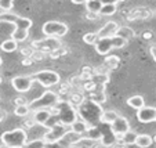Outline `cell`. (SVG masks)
Here are the masks:
<instances>
[{"label": "cell", "mask_w": 156, "mask_h": 148, "mask_svg": "<svg viewBox=\"0 0 156 148\" xmlns=\"http://www.w3.org/2000/svg\"><path fill=\"white\" fill-rule=\"evenodd\" d=\"M0 22H9L15 27L14 32L11 33V39H14L17 43L27 40L28 32L32 28L33 22L32 20L27 17H21V15L15 14V13H2L0 14Z\"/></svg>", "instance_id": "obj_1"}, {"label": "cell", "mask_w": 156, "mask_h": 148, "mask_svg": "<svg viewBox=\"0 0 156 148\" xmlns=\"http://www.w3.org/2000/svg\"><path fill=\"white\" fill-rule=\"evenodd\" d=\"M51 111H53L54 122L62 123L65 126H68V128H71L72 123L79 118L76 107H73L68 100H61L55 107L51 108Z\"/></svg>", "instance_id": "obj_2"}, {"label": "cell", "mask_w": 156, "mask_h": 148, "mask_svg": "<svg viewBox=\"0 0 156 148\" xmlns=\"http://www.w3.org/2000/svg\"><path fill=\"white\" fill-rule=\"evenodd\" d=\"M104 110L101 108V104L95 103L93 100H86L84 103L77 108V114L79 118L86 121L90 126H95V123L101 121V115H102Z\"/></svg>", "instance_id": "obj_3"}, {"label": "cell", "mask_w": 156, "mask_h": 148, "mask_svg": "<svg viewBox=\"0 0 156 148\" xmlns=\"http://www.w3.org/2000/svg\"><path fill=\"white\" fill-rule=\"evenodd\" d=\"M2 143L9 145L10 148H24V145L28 143V134L25 129H12V130H7L2 134L0 137Z\"/></svg>", "instance_id": "obj_4"}, {"label": "cell", "mask_w": 156, "mask_h": 148, "mask_svg": "<svg viewBox=\"0 0 156 148\" xmlns=\"http://www.w3.org/2000/svg\"><path fill=\"white\" fill-rule=\"evenodd\" d=\"M59 101H61V98H59L58 93L53 92V90H46L40 97L30 101L29 108L32 110V112L33 111H37V110H44V108H48V110H50V108L55 107Z\"/></svg>", "instance_id": "obj_5"}, {"label": "cell", "mask_w": 156, "mask_h": 148, "mask_svg": "<svg viewBox=\"0 0 156 148\" xmlns=\"http://www.w3.org/2000/svg\"><path fill=\"white\" fill-rule=\"evenodd\" d=\"M69 130H71V129H69L68 126L55 122V123L51 125L50 128L47 129V132L44 133L43 140L46 144H53V143L62 141V139L66 136V133H68Z\"/></svg>", "instance_id": "obj_6"}, {"label": "cell", "mask_w": 156, "mask_h": 148, "mask_svg": "<svg viewBox=\"0 0 156 148\" xmlns=\"http://www.w3.org/2000/svg\"><path fill=\"white\" fill-rule=\"evenodd\" d=\"M41 31H43L46 38L59 39L68 33L69 28H68V25L61 22V21H47V22H44Z\"/></svg>", "instance_id": "obj_7"}, {"label": "cell", "mask_w": 156, "mask_h": 148, "mask_svg": "<svg viewBox=\"0 0 156 148\" xmlns=\"http://www.w3.org/2000/svg\"><path fill=\"white\" fill-rule=\"evenodd\" d=\"M32 78L35 82H39L43 87L48 89L61 82V76L57 74L55 71H50V69H44V71H39L36 74H32Z\"/></svg>", "instance_id": "obj_8"}, {"label": "cell", "mask_w": 156, "mask_h": 148, "mask_svg": "<svg viewBox=\"0 0 156 148\" xmlns=\"http://www.w3.org/2000/svg\"><path fill=\"white\" fill-rule=\"evenodd\" d=\"M30 45H32L30 47L33 50L43 51L44 54H50L62 47V42L55 38H44V39H39V40L32 42Z\"/></svg>", "instance_id": "obj_9"}, {"label": "cell", "mask_w": 156, "mask_h": 148, "mask_svg": "<svg viewBox=\"0 0 156 148\" xmlns=\"http://www.w3.org/2000/svg\"><path fill=\"white\" fill-rule=\"evenodd\" d=\"M33 78L32 75H20L11 79V86L18 93H28L33 86Z\"/></svg>", "instance_id": "obj_10"}, {"label": "cell", "mask_w": 156, "mask_h": 148, "mask_svg": "<svg viewBox=\"0 0 156 148\" xmlns=\"http://www.w3.org/2000/svg\"><path fill=\"white\" fill-rule=\"evenodd\" d=\"M129 130H131V129H130V122L127 121V118H124V116H119V118L111 125V132H112V134L115 136V139L123 136V134L127 133Z\"/></svg>", "instance_id": "obj_11"}, {"label": "cell", "mask_w": 156, "mask_h": 148, "mask_svg": "<svg viewBox=\"0 0 156 148\" xmlns=\"http://www.w3.org/2000/svg\"><path fill=\"white\" fill-rule=\"evenodd\" d=\"M119 28H120V27H119V24L116 22V21H109V22H106V24L97 32L98 33V38H100V39L113 38V36H116Z\"/></svg>", "instance_id": "obj_12"}, {"label": "cell", "mask_w": 156, "mask_h": 148, "mask_svg": "<svg viewBox=\"0 0 156 148\" xmlns=\"http://www.w3.org/2000/svg\"><path fill=\"white\" fill-rule=\"evenodd\" d=\"M33 121H35V123L40 125V126H47L48 125V121H50L51 118H53V111H51V108L48 110V108H44V110H37L33 112L32 115Z\"/></svg>", "instance_id": "obj_13"}, {"label": "cell", "mask_w": 156, "mask_h": 148, "mask_svg": "<svg viewBox=\"0 0 156 148\" xmlns=\"http://www.w3.org/2000/svg\"><path fill=\"white\" fill-rule=\"evenodd\" d=\"M137 119L142 123H151L156 122V108L155 107H147L145 105L142 110L137 111Z\"/></svg>", "instance_id": "obj_14"}, {"label": "cell", "mask_w": 156, "mask_h": 148, "mask_svg": "<svg viewBox=\"0 0 156 148\" xmlns=\"http://www.w3.org/2000/svg\"><path fill=\"white\" fill-rule=\"evenodd\" d=\"M113 49L112 46V39L111 38H105V39H100L95 45V51H97L100 56H108L111 53V50Z\"/></svg>", "instance_id": "obj_15"}, {"label": "cell", "mask_w": 156, "mask_h": 148, "mask_svg": "<svg viewBox=\"0 0 156 148\" xmlns=\"http://www.w3.org/2000/svg\"><path fill=\"white\" fill-rule=\"evenodd\" d=\"M91 128L90 125L87 123L86 121H83L82 118H77L76 121L72 123V126L69 129H71L73 133H76V134H79V136H83V134H86L88 132V129Z\"/></svg>", "instance_id": "obj_16"}, {"label": "cell", "mask_w": 156, "mask_h": 148, "mask_svg": "<svg viewBox=\"0 0 156 148\" xmlns=\"http://www.w3.org/2000/svg\"><path fill=\"white\" fill-rule=\"evenodd\" d=\"M152 15V11L147 7H140V9L131 10L127 15V20H142V18H149Z\"/></svg>", "instance_id": "obj_17"}, {"label": "cell", "mask_w": 156, "mask_h": 148, "mask_svg": "<svg viewBox=\"0 0 156 148\" xmlns=\"http://www.w3.org/2000/svg\"><path fill=\"white\" fill-rule=\"evenodd\" d=\"M137 137H138V133H136L134 130H129L127 133H124L123 136L116 137V141H118V143H122V144H124V145L127 147V145L136 144Z\"/></svg>", "instance_id": "obj_18"}, {"label": "cell", "mask_w": 156, "mask_h": 148, "mask_svg": "<svg viewBox=\"0 0 156 148\" xmlns=\"http://www.w3.org/2000/svg\"><path fill=\"white\" fill-rule=\"evenodd\" d=\"M119 114L116 112V111L113 110H106L102 112V115H101V123H105V125H112L113 122L116 121V119L119 118Z\"/></svg>", "instance_id": "obj_19"}, {"label": "cell", "mask_w": 156, "mask_h": 148, "mask_svg": "<svg viewBox=\"0 0 156 148\" xmlns=\"http://www.w3.org/2000/svg\"><path fill=\"white\" fill-rule=\"evenodd\" d=\"M68 98H69V103L73 105V107H77L79 108L80 105H82L83 103L86 101V98H84V94H83L82 92H77V90H75V92H72L71 94L68 96Z\"/></svg>", "instance_id": "obj_20"}, {"label": "cell", "mask_w": 156, "mask_h": 148, "mask_svg": "<svg viewBox=\"0 0 156 148\" xmlns=\"http://www.w3.org/2000/svg\"><path fill=\"white\" fill-rule=\"evenodd\" d=\"M119 3H120V2H109V3H104L102 9H101V11H100V15H104V17L113 15L116 11H118L116 7H118Z\"/></svg>", "instance_id": "obj_21"}, {"label": "cell", "mask_w": 156, "mask_h": 148, "mask_svg": "<svg viewBox=\"0 0 156 148\" xmlns=\"http://www.w3.org/2000/svg\"><path fill=\"white\" fill-rule=\"evenodd\" d=\"M127 105L137 111H140L145 107V100L141 96H133V97H130L129 100H127Z\"/></svg>", "instance_id": "obj_22"}, {"label": "cell", "mask_w": 156, "mask_h": 148, "mask_svg": "<svg viewBox=\"0 0 156 148\" xmlns=\"http://www.w3.org/2000/svg\"><path fill=\"white\" fill-rule=\"evenodd\" d=\"M153 143V137L149 136V134H138L137 137V141H136V145L140 148H148L151 147Z\"/></svg>", "instance_id": "obj_23"}, {"label": "cell", "mask_w": 156, "mask_h": 148, "mask_svg": "<svg viewBox=\"0 0 156 148\" xmlns=\"http://www.w3.org/2000/svg\"><path fill=\"white\" fill-rule=\"evenodd\" d=\"M86 9H87V13H94V14H100L101 9H102L104 3L100 2V0H88L86 2Z\"/></svg>", "instance_id": "obj_24"}, {"label": "cell", "mask_w": 156, "mask_h": 148, "mask_svg": "<svg viewBox=\"0 0 156 148\" xmlns=\"http://www.w3.org/2000/svg\"><path fill=\"white\" fill-rule=\"evenodd\" d=\"M104 64H105V67L109 69V71H112V69H116L119 67L120 58H119L118 56H106Z\"/></svg>", "instance_id": "obj_25"}, {"label": "cell", "mask_w": 156, "mask_h": 148, "mask_svg": "<svg viewBox=\"0 0 156 148\" xmlns=\"http://www.w3.org/2000/svg\"><path fill=\"white\" fill-rule=\"evenodd\" d=\"M0 49H2L3 51H6V53H12V51H15L18 49V43L14 40V39L10 38L0 45Z\"/></svg>", "instance_id": "obj_26"}, {"label": "cell", "mask_w": 156, "mask_h": 148, "mask_svg": "<svg viewBox=\"0 0 156 148\" xmlns=\"http://www.w3.org/2000/svg\"><path fill=\"white\" fill-rule=\"evenodd\" d=\"M86 134H87V136H86L87 139L93 140V141H95V143L101 141V140H102V137H104V134L100 132V129L95 128V126H91V128L88 129V132Z\"/></svg>", "instance_id": "obj_27"}, {"label": "cell", "mask_w": 156, "mask_h": 148, "mask_svg": "<svg viewBox=\"0 0 156 148\" xmlns=\"http://www.w3.org/2000/svg\"><path fill=\"white\" fill-rule=\"evenodd\" d=\"M116 36H120V38H123L124 40L129 42L130 38H134V36H136V32H134V29H131L130 27H120L118 31V33H116Z\"/></svg>", "instance_id": "obj_28"}, {"label": "cell", "mask_w": 156, "mask_h": 148, "mask_svg": "<svg viewBox=\"0 0 156 148\" xmlns=\"http://www.w3.org/2000/svg\"><path fill=\"white\" fill-rule=\"evenodd\" d=\"M90 100L95 101V103H98V104H104V103H105V100H106L105 92H104L102 89H101V90L97 89L95 92L90 93Z\"/></svg>", "instance_id": "obj_29"}, {"label": "cell", "mask_w": 156, "mask_h": 148, "mask_svg": "<svg viewBox=\"0 0 156 148\" xmlns=\"http://www.w3.org/2000/svg\"><path fill=\"white\" fill-rule=\"evenodd\" d=\"M14 114L17 116H21V118H27L32 114V110L29 108V105H18V107H15Z\"/></svg>", "instance_id": "obj_30"}, {"label": "cell", "mask_w": 156, "mask_h": 148, "mask_svg": "<svg viewBox=\"0 0 156 148\" xmlns=\"http://www.w3.org/2000/svg\"><path fill=\"white\" fill-rule=\"evenodd\" d=\"M98 40H100V38H98L97 32H88V33H86V35L83 36V42L87 43V45H94L95 46Z\"/></svg>", "instance_id": "obj_31"}, {"label": "cell", "mask_w": 156, "mask_h": 148, "mask_svg": "<svg viewBox=\"0 0 156 148\" xmlns=\"http://www.w3.org/2000/svg\"><path fill=\"white\" fill-rule=\"evenodd\" d=\"M24 148H46V143L43 139H36L32 141H28L24 145Z\"/></svg>", "instance_id": "obj_32"}, {"label": "cell", "mask_w": 156, "mask_h": 148, "mask_svg": "<svg viewBox=\"0 0 156 148\" xmlns=\"http://www.w3.org/2000/svg\"><path fill=\"white\" fill-rule=\"evenodd\" d=\"M69 83H71V86L72 89H83V86H84V80L82 79L80 76H72L71 80H69Z\"/></svg>", "instance_id": "obj_33"}, {"label": "cell", "mask_w": 156, "mask_h": 148, "mask_svg": "<svg viewBox=\"0 0 156 148\" xmlns=\"http://www.w3.org/2000/svg\"><path fill=\"white\" fill-rule=\"evenodd\" d=\"M112 39V46L113 49H123L124 46L127 45V40H124L123 38H120V36H113Z\"/></svg>", "instance_id": "obj_34"}, {"label": "cell", "mask_w": 156, "mask_h": 148, "mask_svg": "<svg viewBox=\"0 0 156 148\" xmlns=\"http://www.w3.org/2000/svg\"><path fill=\"white\" fill-rule=\"evenodd\" d=\"M12 7H14V3L11 0H0V10H2V13H11Z\"/></svg>", "instance_id": "obj_35"}, {"label": "cell", "mask_w": 156, "mask_h": 148, "mask_svg": "<svg viewBox=\"0 0 156 148\" xmlns=\"http://www.w3.org/2000/svg\"><path fill=\"white\" fill-rule=\"evenodd\" d=\"M66 53H68V49H65L64 46H62V47L58 49L57 51H54V53H50V54H48V57H50V58H53V60H55V58H59L61 56H65Z\"/></svg>", "instance_id": "obj_36"}, {"label": "cell", "mask_w": 156, "mask_h": 148, "mask_svg": "<svg viewBox=\"0 0 156 148\" xmlns=\"http://www.w3.org/2000/svg\"><path fill=\"white\" fill-rule=\"evenodd\" d=\"M46 56H47V54H44L43 51L35 50V51H33V54H32V60H33V61H40V60H43Z\"/></svg>", "instance_id": "obj_37"}, {"label": "cell", "mask_w": 156, "mask_h": 148, "mask_svg": "<svg viewBox=\"0 0 156 148\" xmlns=\"http://www.w3.org/2000/svg\"><path fill=\"white\" fill-rule=\"evenodd\" d=\"M14 103H15V107H18V105H29L30 101H28L25 97H17L14 100Z\"/></svg>", "instance_id": "obj_38"}, {"label": "cell", "mask_w": 156, "mask_h": 148, "mask_svg": "<svg viewBox=\"0 0 156 148\" xmlns=\"http://www.w3.org/2000/svg\"><path fill=\"white\" fill-rule=\"evenodd\" d=\"M46 148H68L62 141L53 143V144H46Z\"/></svg>", "instance_id": "obj_39"}, {"label": "cell", "mask_w": 156, "mask_h": 148, "mask_svg": "<svg viewBox=\"0 0 156 148\" xmlns=\"http://www.w3.org/2000/svg\"><path fill=\"white\" fill-rule=\"evenodd\" d=\"M98 15H100V14H94V13H87V14H86V18H87V20H97Z\"/></svg>", "instance_id": "obj_40"}, {"label": "cell", "mask_w": 156, "mask_h": 148, "mask_svg": "<svg viewBox=\"0 0 156 148\" xmlns=\"http://www.w3.org/2000/svg\"><path fill=\"white\" fill-rule=\"evenodd\" d=\"M149 51H151V56H152V58H153V60H155V61H156V45L151 46Z\"/></svg>", "instance_id": "obj_41"}, {"label": "cell", "mask_w": 156, "mask_h": 148, "mask_svg": "<svg viewBox=\"0 0 156 148\" xmlns=\"http://www.w3.org/2000/svg\"><path fill=\"white\" fill-rule=\"evenodd\" d=\"M33 125H35V121H33V118L28 119V121L25 122V126H27V128H33Z\"/></svg>", "instance_id": "obj_42"}, {"label": "cell", "mask_w": 156, "mask_h": 148, "mask_svg": "<svg viewBox=\"0 0 156 148\" xmlns=\"http://www.w3.org/2000/svg\"><path fill=\"white\" fill-rule=\"evenodd\" d=\"M6 116H7L6 111H3V110H2V108H0V122H3L4 119H6Z\"/></svg>", "instance_id": "obj_43"}, {"label": "cell", "mask_w": 156, "mask_h": 148, "mask_svg": "<svg viewBox=\"0 0 156 148\" xmlns=\"http://www.w3.org/2000/svg\"><path fill=\"white\" fill-rule=\"evenodd\" d=\"M22 64H24V65H30V64H33V60L32 58H24L22 60Z\"/></svg>", "instance_id": "obj_44"}, {"label": "cell", "mask_w": 156, "mask_h": 148, "mask_svg": "<svg viewBox=\"0 0 156 148\" xmlns=\"http://www.w3.org/2000/svg\"><path fill=\"white\" fill-rule=\"evenodd\" d=\"M111 148H126V145L122 144V143H113V145Z\"/></svg>", "instance_id": "obj_45"}, {"label": "cell", "mask_w": 156, "mask_h": 148, "mask_svg": "<svg viewBox=\"0 0 156 148\" xmlns=\"http://www.w3.org/2000/svg\"><path fill=\"white\" fill-rule=\"evenodd\" d=\"M142 38H144V39H148V40H149V39L152 38V33H151V32H145L144 35H142Z\"/></svg>", "instance_id": "obj_46"}, {"label": "cell", "mask_w": 156, "mask_h": 148, "mask_svg": "<svg viewBox=\"0 0 156 148\" xmlns=\"http://www.w3.org/2000/svg\"><path fill=\"white\" fill-rule=\"evenodd\" d=\"M73 4H86V2H82V0H73Z\"/></svg>", "instance_id": "obj_47"}, {"label": "cell", "mask_w": 156, "mask_h": 148, "mask_svg": "<svg viewBox=\"0 0 156 148\" xmlns=\"http://www.w3.org/2000/svg\"><path fill=\"white\" fill-rule=\"evenodd\" d=\"M0 148H10L9 145H6V144H3V143H2V144H0Z\"/></svg>", "instance_id": "obj_48"}, {"label": "cell", "mask_w": 156, "mask_h": 148, "mask_svg": "<svg viewBox=\"0 0 156 148\" xmlns=\"http://www.w3.org/2000/svg\"><path fill=\"white\" fill-rule=\"evenodd\" d=\"M3 82V78H2V75H0V83Z\"/></svg>", "instance_id": "obj_49"}, {"label": "cell", "mask_w": 156, "mask_h": 148, "mask_svg": "<svg viewBox=\"0 0 156 148\" xmlns=\"http://www.w3.org/2000/svg\"><path fill=\"white\" fill-rule=\"evenodd\" d=\"M153 141H155V143H156V136H155V137H153Z\"/></svg>", "instance_id": "obj_50"}, {"label": "cell", "mask_w": 156, "mask_h": 148, "mask_svg": "<svg viewBox=\"0 0 156 148\" xmlns=\"http://www.w3.org/2000/svg\"><path fill=\"white\" fill-rule=\"evenodd\" d=\"M0 65H2V58H0Z\"/></svg>", "instance_id": "obj_51"}]
</instances>
